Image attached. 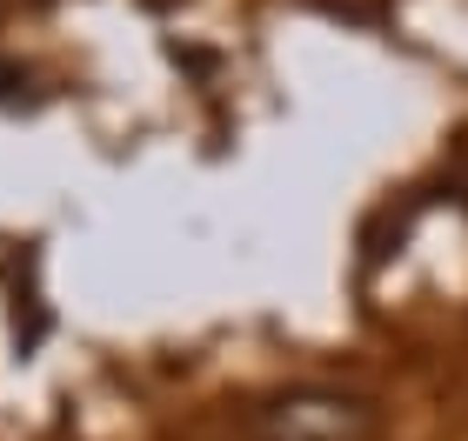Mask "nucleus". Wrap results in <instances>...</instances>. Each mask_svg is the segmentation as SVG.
<instances>
[{
  "mask_svg": "<svg viewBox=\"0 0 468 441\" xmlns=\"http://www.w3.org/2000/svg\"><path fill=\"white\" fill-rule=\"evenodd\" d=\"M254 441H375V408L342 388H288L254 408Z\"/></svg>",
  "mask_w": 468,
  "mask_h": 441,
  "instance_id": "1",
  "label": "nucleus"
}]
</instances>
